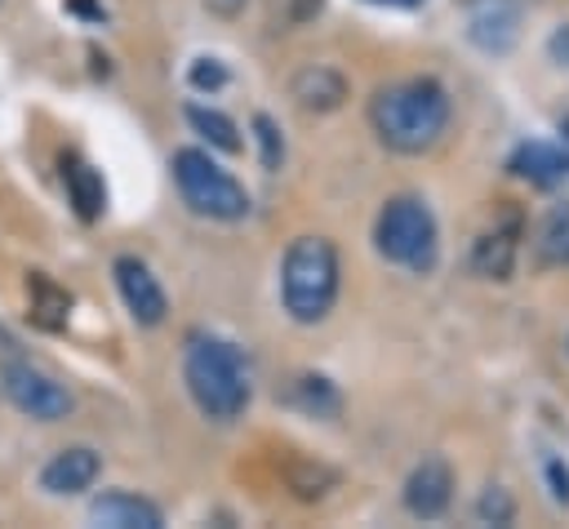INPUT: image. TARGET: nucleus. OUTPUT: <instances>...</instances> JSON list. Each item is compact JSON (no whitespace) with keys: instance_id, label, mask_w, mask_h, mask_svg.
<instances>
[{"instance_id":"obj_13","label":"nucleus","mask_w":569,"mask_h":529,"mask_svg":"<svg viewBox=\"0 0 569 529\" xmlns=\"http://www.w3.org/2000/svg\"><path fill=\"white\" fill-rule=\"evenodd\" d=\"M62 187H67V196H71V204H76V213H80L84 222L102 218V209H107V187H102V178H98L93 164H84L80 156H67V160H62Z\"/></svg>"},{"instance_id":"obj_11","label":"nucleus","mask_w":569,"mask_h":529,"mask_svg":"<svg viewBox=\"0 0 569 529\" xmlns=\"http://www.w3.org/2000/svg\"><path fill=\"white\" fill-rule=\"evenodd\" d=\"M289 98H293L302 111L325 116V111H338V107L347 102V80H342V71H333V67H325V62H307V67L289 80Z\"/></svg>"},{"instance_id":"obj_20","label":"nucleus","mask_w":569,"mask_h":529,"mask_svg":"<svg viewBox=\"0 0 569 529\" xmlns=\"http://www.w3.org/2000/svg\"><path fill=\"white\" fill-rule=\"evenodd\" d=\"M253 133H258V147H262V169H280V160H284V142H280L271 116H253Z\"/></svg>"},{"instance_id":"obj_9","label":"nucleus","mask_w":569,"mask_h":529,"mask_svg":"<svg viewBox=\"0 0 569 529\" xmlns=\"http://www.w3.org/2000/svg\"><path fill=\"white\" fill-rule=\"evenodd\" d=\"M98 471H102V458L89 445H71L40 467V489L53 498H71V493H84L98 480Z\"/></svg>"},{"instance_id":"obj_21","label":"nucleus","mask_w":569,"mask_h":529,"mask_svg":"<svg viewBox=\"0 0 569 529\" xmlns=\"http://www.w3.org/2000/svg\"><path fill=\"white\" fill-rule=\"evenodd\" d=\"M222 80H227V71H222L218 58H196V67H191V84L196 89H218Z\"/></svg>"},{"instance_id":"obj_23","label":"nucleus","mask_w":569,"mask_h":529,"mask_svg":"<svg viewBox=\"0 0 569 529\" xmlns=\"http://www.w3.org/2000/svg\"><path fill=\"white\" fill-rule=\"evenodd\" d=\"M547 485H551V498L556 502H569V471L560 458H547Z\"/></svg>"},{"instance_id":"obj_26","label":"nucleus","mask_w":569,"mask_h":529,"mask_svg":"<svg viewBox=\"0 0 569 529\" xmlns=\"http://www.w3.org/2000/svg\"><path fill=\"white\" fill-rule=\"evenodd\" d=\"M560 142H565V156H569V116L560 120Z\"/></svg>"},{"instance_id":"obj_18","label":"nucleus","mask_w":569,"mask_h":529,"mask_svg":"<svg viewBox=\"0 0 569 529\" xmlns=\"http://www.w3.org/2000/svg\"><path fill=\"white\" fill-rule=\"evenodd\" d=\"M289 400L298 405V409H307V413H316V418H333L338 413V391L325 382V378H298L293 382V391H289Z\"/></svg>"},{"instance_id":"obj_10","label":"nucleus","mask_w":569,"mask_h":529,"mask_svg":"<svg viewBox=\"0 0 569 529\" xmlns=\"http://www.w3.org/2000/svg\"><path fill=\"white\" fill-rule=\"evenodd\" d=\"M449 493H453V471H449V462L445 458H422L413 471H409V480H405V507L413 511V516H440L445 507H449Z\"/></svg>"},{"instance_id":"obj_5","label":"nucleus","mask_w":569,"mask_h":529,"mask_svg":"<svg viewBox=\"0 0 569 529\" xmlns=\"http://www.w3.org/2000/svg\"><path fill=\"white\" fill-rule=\"evenodd\" d=\"M373 244L387 262H396L405 271H431L436 253H440V231L422 200L396 196L382 204V213L373 222Z\"/></svg>"},{"instance_id":"obj_8","label":"nucleus","mask_w":569,"mask_h":529,"mask_svg":"<svg viewBox=\"0 0 569 529\" xmlns=\"http://www.w3.org/2000/svg\"><path fill=\"white\" fill-rule=\"evenodd\" d=\"M520 31V4L516 0H467V36L485 53H507Z\"/></svg>"},{"instance_id":"obj_6","label":"nucleus","mask_w":569,"mask_h":529,"mask_svg":"<svg viewBox=\"0 0 569 529\" xmlns=\"http://www.w3.org/2000/svg\"><path fill=\"white\" fill-rule=\"evenodd\" d=\"M0 387L13 400V409L27 413V418H36V422H58V418H67L76 409L71 391L53 373H44L40 365H31L22 356H9L0 365Z\"/></svg>"},{"instance_id":"obj_4","label":"nucleus","mask_w":569,"mask_h":529,"mask_svg":"<svg viewBox=\"0 0 569 529\" xmlns=\"http://www.w3.org/2000/svg\"><path fill=\"white\" fill-rule=\"evenodd\" d=\"M173 182H178V196L187 200L191 213L200 218H213V222H236L249 213V191L200 147H178L173 151Z\"/></svg>"},{"instance_id":"obj_16","label":"nucleus","mask_w":569,"mask_h":529,"mask_svg":"<svg viewBox=\"0 0 569 529\" xmlns=\"http://www.w3.org/2000/svg\"><path fill=\"white\" fill-rule=\"evenodd\" d=\"M511 262H516V240L511 231H485L476 236L471 244V271L485 276V280H507L511 276Z\"/></svg>"},{"instance_id":"obj_27","label":"nucleus","mask_w":569,"mask_h":529,"mask_svg":"<svg viewBox=\"0 0 569 529\" xmlns=\"http://www.w3.org/2000/svg\"><path fill=\"white\" fill-rule=\"evenodd\" d=\"M373 4H396V9H409V4H418V0H373Z\"/></svg>"},{"instance_id":"obj_17","label":"nucleus","mask_w":569,"mask_h":529,"mask_svg":"<svg viewBox=\"0 0 569 529\" xmlns=\"http://www.w3.org/2000/svg\"><path fill=\"white\" fill-rule=\"evenodd\" d=\"M187 124H191L209 147H218V151H240V129H236L231 116H222V111H213V107H204V102H191V107H187Z\"/></svg>"},{"instance_id":"obj_12","label":"nucleus","mask_w":569,"mask_h":529,"mask_svg":"<svg viewBox=\"0 0 569 529\" xmlns=\"http://www.w3.org/2000/svg\"><path fill=\"white\" fill-rule=\"evenodd\" d=\"M89 525H102V529H160V507L138 498V493H124V489H111L102 498L89 502Z\"/></svg>"},{"instance_id":"obj_2","label":"nucleus","mask_w":569,"mask_h":529,"mask_svg":"<svg viewBox=\"0 0 569 529\" xmlns=\"http://www.w3.org/2000/svg\"><path fill=\"white\" fill-rule=\"evenodd\" d=\"M369 120H373V133L391 151L413 156V151H427V147L440 142V133L449 124V93L431 76L396 80V84L373 93Z\"/></svg>"},{"instance_id":"obj_24","label":"nucleus","mask_w":569,"mask_h":529,"mask_svg":"<svg viewBox=\"0 0 569 529\" xmlns=\"http://www.w3.org/2000/svg\"><path fill=\"white\" fill-rule=\"evenodd\" d=\"M547 49H551V58H556V62H565V67H569V27H556V31H551V40H547Z\"/></svg>"},{"instance_id":"obj_22","label":"nucleus","mask_w":569,"mask_h":529,"mask_svg":"<svg viewBox=\"0 0 569 529\" xmlns=\"http://www.w3.org/2000/svg\"><path fill=\"white\" fill-rule=\"evenodd\" d=\"M480 516H485V520H498V525L511 520V502H507V493H502L498 485H489V493L480 498Z\"/></svg>"},{"instance_id":"obj_1","label":"nucleus","mask_w":569,"mask_h":529,"mask_svg":"<svg viewBox=\"0 0 569 529\" xmlns=\"http://www.w3.org/2000/svg\"><path fill=\"white\" fill-rule=\"evenodd\" d=\"M182 378L196 409L213 422H236L253 400V373L236 342L218 333H191L182 351Z\"/></svg>"},{"instance_id":"obj_14","label":"nucleus","mask_w":569,"mask_h":529,"mask_svg":"<svg viewBox=\"0 0 569 529\" xmlns=\"http://www.w3.org/2000/svg\"><path fill=\"white\" fill-rule=\"evenodd\" d=\"M511 173H520V178H529L538 187H551V182H560L569 173V156L560 147H547V142H525L511 156Z\"/></svg>"},{"instance_id":"obj_7","label":"nucleus","mask_w":569,"mask_h":529,"mask_svg":"<svg viewBox=\"0 0 569 529\" xmlns=\"http://www.w3.org/2000/svg\"><path fill=\"white\" fill-rule=\"evenodd\" d=\"M111 271H116V289H120V298H124L129 316H133L138 325L156 329V325L164 320V311H169V298H164L160 280L151 276V267L124 253V258H116V267H111Z\"/></svg>"},{"instance_id":"obj_25","label":"nucleus","mask_w":569,"mask_h":529,"mask_svg":"<svg viewBox=\"0 0 569 529\" xmlns=\"http://www.w3.org/2000/svg\"><path fill=\"white\" fill-rule=\"evenodd\" d=\"M244 4H249V0H204V9H213L218 18H236Z\"/></svg>"},{"instance_id":"obj_15","label":"nucleus","mask_w":569,"mask_h":529,"mask_svg":"<svg viewBox=\"0 0 569 529\" xmlns=\"http://www.w3.org/2000/svg\"><path fill=\"white\" fill-rule=\"evenodd\" d=\"M27 316L36 320V325H44V329H58V325H67V311H71V298H67V289H58L44 271H31L27 276Z\"/></svg>"},{"instance_id":"obj_3","label":"nucleus","mask_w":569,"mask_h":529,"mask_svg":"<svg viewBox=\"0 0 569 529\" xmlns=\"http://www.w3.org/2000/svg\"><path fill=\"white\" fill-rule=\"evenodd\" d=\"M338 298V249L325 236H298L280 262V302L298 325H320Z\"/></svg>"},{"instance_id":"obj_19","label":"nucleus","mask_w":569,"mask_h":529,"mask_svg":"<svg viewBox=\"0 0 569 529\" xmlns=\"http://www.w3.org/2000/svg\"><path fill=\"white\" fill-rule=\"evenodd\" d=\"M538 249L547 262H569V204H556L538 231Z\"/></svg>"}]
</instances>
